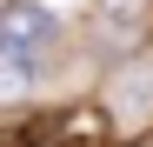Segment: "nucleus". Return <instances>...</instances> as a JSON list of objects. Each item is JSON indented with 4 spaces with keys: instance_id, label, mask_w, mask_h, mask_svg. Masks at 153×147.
Instances as JSON below:
<instances>
[{
    "instance_id": "1",
    "label": "nucleus",
    "mask_w": 153,
    "mask_h": 147,
    "mask_svg": "<svg viewBox=\"0 0 153 147\" xmlns=\"http://www.w3.org/2000/svg\"><path fill=\"white\" fill-rule=\"evenodd\" d=\"M53 34L47 14H0V60H33V47Z\"/></svg>"
}]
</instances>
